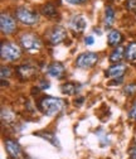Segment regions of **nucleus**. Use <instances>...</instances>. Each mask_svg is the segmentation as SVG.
<instances>
[{
  "label": "nucleus",
  "instance_id": "4468645a",
  "mask_svg": "<svg viewBox=\"0 0 136 159\" xmlns=\"http://www.w3.org/2000/svg\"><path fill=\"white\" fill-rule=\"evenodd\" d=\"M125 58L131 63L136 62V42H130L129 43V46L125 49Z\"/></svg>",
  "mask_w": 136,
  "mask_h": 159
},
{
  "label": "nucleus",
  "instance_id": "6e6552de",
  "mask_svg": "<svg viewBox=\"0 0 136 159\" xmlns=\"http://www.w3.org/2000/svg\"><path fill=\"white\" fill-rule=\"evenodd\" d=\"M69 27L76 33H83L87 28V20L83 15H73L69 20Z\"/></svg>",
  "mask_w": 136,
  "mask_h": 159
},
{
  "label": "nucleus",
  "instance_id": "f257e3e1",
  "mask_svg": "<svg viewBox=\"0 0 136 159\" xmlns=\"http://www.w3.org/2000/svg\"><path fill=\"white\" fill-rule=\"evenodd\" d=\"M38 107L39 110L48 116H53L55 114H58L59 111H62L63 109V101L61 98H55L52 96H46L43 98H41L39 102H38Z\"/></svg>",
  "mask_w": 136,
  "mask_h": 159
},
{
  "label": "nucleus",
  "instance_id": "6ab92c4d",
  "mask_svg": "<svg viewBox=\"0 0 136 159\" xmlns=\"http://www.w3.org/2000/svg\"><path fill=\"white\" fill-rule=\"evenodd\" d=\"M35 135L46 139V140H48V142L52 143L53 145H59V142H58V139L55 138L54 134H49V133H38V134H35Z\"/></svg>",
  "mask_w": 136,
  "mask_h": 159
},
{
  "label": "nucleus",
  "instance_id": "0eeeda50",
  "mask_svg": "<svg viewBox=\"0 0 136 159\" xmlns=\"http://www.w3.org/2000/svg\"><path fill=\"white\" fill-rule=\"evenodd\" d=\"M16 28V23L14 20V18H11L9 14L3 13L2 16H0V29H2L3 34H11L14 33Z\"/></svg>",
  "mask_w": 136,
  "mask_h": 159
},
{
  "label": "nucleus",
  "instance_id": "bb28decb",
  "mask_svg": "<svg viewBox=\"0 0 136 159\" xmlns=\"http://www.w3.org/2000/svg\"><path fill=\"white\" fill-rule=\"evenodd\" d=\"M130 158L131 159H136V147L130 149Z\"/></svg>",
  "mask_w": 136,
  "mask_h": 159
},
{
  "label": "nucleus",
  "instance_id": "a878e982",
  "mask_svg": "<svg viewBox=\"0 0 136 159\" xmlns=\"http://www.w3.org/2000/svg\"><path fill=\"white\" fill-rule=\"evenodd\" d=\"M83 101H85V97H78L77 100L74 101V105L76 106H81L82 104H83Z\"/></svg>",
  "mask_w": 136,
  "mask_h": 159
},
{
  "label": "nucleus",
  "instance_id": "7ed1b4c3",
  "mask_svg": "<svg viewBox=\"0 0 136 159\" xmlns=\"http://www.w3.org/2000/svg\"><path fill=\"white\" fill-rule=\"evenodd\" d=\"M15 16L19 22L25 25H34L39 20V14L24 7H20L15 10Z\"/></svg>",
  "mask_w": 136,
  "mask_h": 159
},
{
  "label": "nucleus",
  "instance_id": "4be33fe9",
  "mask_svg": "<svg viewBox=\"0 0 136 159\" xmlns=\"http://www.w3.org/2000/svg\"><path fill=\"white\" fill-rule=\"evenodd\" d=\"M129 117L131 119V120H135L136 121V102L132 105V107L130 109L129 111Z\"/></svg>",
  "mask_w": 136,
  "mask_h": 159
},
{
  "label": "nucleus",
  "instance_id": "39448f33",
  "mask_svg": "<svg viewBox=\"0 0 136 159\" xmlns=\"http://www.w3.org/2000/svg\"><path fill=\"white\" fill-rule=\"evenodd\" d=\"M99 61V54L93 52L81 53L76 59V66L78 68H91Z\"/></svg>",
  "mask_w": 136,
  "mask_h": 159
},
{
  "label": "nucleus",
  "instance_id": "dca6fc26",
  "mask_svg": "<svg viewBox=\"0 0 136 159\" xmlns=\"http://www.w3.org/2000/svg\"><path fill=\"white\" fill-rule=\"evenodd\" d=\"M124 41V35L119 30H111L108 33V46H117Z\"/></svg>",
  "mask_w": 136,
  "mask_h": 159
},
{
  "label": "nucleus",
  "instance_id": "f03ea898",
  "mask_svg": "<svg viewBox=\"0 0 136 159\" xmlns=\"http://www.w3.org/2000/svg\"><path fill=\"white\" fill-rule=\"evenodd\" d=\"M19 42H20L23 49H25L29 53H35L42 48V42L41 39L34 34L30 33H24L19 38Z\"/></svg>",
  "mask_w": 136,
  "mask_h": 159
},
{
  "label": "nucleus",
  "instance_id": "393cba45",
  "mask_svg": "<svg viewBox=\"0 0 136 159\" xmlns=\"http://www.w3.org/2000/svg\"><path fill=\"white\" fill-rule=\"evenodd\" d=\"M85 43H86V46H92V44L94 43V38H93L92 35L86 37V38H85Z\"/></svg>",
  "mask_w": 136,
  "mask_h": 159
},
{
  "label": "nucleus",
  "instance_id": "423d86ee",
  "mask_svg": "<svg viewBox=\"0 0 136 159\" xmlns=\"http://www.w3.org/2000/svg\"><path fill=\"white\" fill-rule=\"evenodd\" d=\"M47 37H48V42H49L50 44L57 46V44L62 43L64 39H66V37H67V30H66L63 27H61V25H55V27H53L52 29H49Z\"/></svg>",
  "mask_w": 136,
  "mask_h": 159
},
{
  "label": "nucleus",
  "instance_id": "b1692460",
  "mask_svg": "<svg viewBox=\"0 0 136 159\" xmlns=\"http://www.w3.org/2000/svg\"><path fill=\"white\" fill-rule=\"evenodd\" d=\"M66 2L69 3V4H72V5H80V4L86 3L87 0H66Z\"/></svg>",
  "mask_w": 136,
  "mask_h": 159
},
{
  "label": "nucleus",
  "instance_id": "412c9836",
  "mask_svg": "<svg viewBox=\"0 0 136 159\" xmlns=\"http://www.w3.org/2000/svg\"><path fill=\"white\" fill-rule=\"evenodd\" d=\"M0 75H2V78L4 80L5 77H10V75H11V71H10V68H9V67H5V66H3V67H2V72H0Z\"/></svg>",
  "mask_w": 136,
  "mask_h": 159
},
{
  "label": "nucleus",
  "instance_id": "1a4fd4ad",
  "mask_svg": "<svg viewBox=\"0 0 136 159\" xmlns=\"http://www.w3.org/2000/svg\"><path fill=\"white\" fill-rule=\"evenodd\" d=\"M5 148H7V152L8 154L13 158V159H19L22 157V149L19 147V144L11 139H7L5 140Z\"/></svg>",
  "mask_w": 136,
  "mask_h": 159
},
{
  "label": "nucleus",
  "instance_id": "f3484780",
  "mask_svg": "<svg viewBox=\"0 0 136 159\" xmlns=\"http://www.w3.org/2000/svg\"><path fill=\"white\" fill-rule=\"evenodd\" d=\"M41 13L44 15V16H48V18H52V16H55L58 10H57V7L53 4V3H47L44 4L42 8H41Z\"/></svg>",
  "mask_w": 136,
  "mask_h": 159
},
{
  "label": "nucleus",
  "instance_id": "aec40b11",
  "mask_svg": "<svg viewBox=\"0 0 136 159\" xmlns=\"http://www.w3.org/2000/svg\"><path fill=\"white\" fill-rule=\"evenodd\" d=\"M124 92H125V95H127V96H131V95L136 93V85H134V84L127 85V86L125 87Z\"/></svg>",
  "mask_w": 136,
  "mask_h": 159
},
{
  "label": "nucleus",
  "instance_id": "5701e85b",
  "mask_svg": "<svg viewBox=\"0 0 136 159\" xmlns=\"http://www.w3.org/2000/svg\"><path fill=\"white\" fill-rule=\"evenodd\" d=\"M127 8H129V10L135 11V10H136V0H129V3H127Z\"/></svg>",
  "mask_w": 136,
  "mask_h": 159
},
{
  "label": "nucleus",
  "instance_id": "ddd939ff",
  "mask_svg": "<svg viewBox=\"0 0 136 159\" xmlns=\"http://www.w3.org/2000/svg\"><path fill=\"white\" fill-rule=\"evenodd\" d=\"M80 87H81V85L76 84V82H66V84H63V85L61 86V91H62L64 95L71 96V95H74V93L78 92Z\"/></svg>",
  "mask_w": 136,
  "mask_h": 159
},
{
  "label": "nucleus",
  "instance_id": "2eb2a0df",
  "mask_svg": "<svg viewBox=\"0 0 136 159\" xmlns=\"http://www.w3.org/2000/svg\"><path fill=\"white\" fill-rule=\"evenodd\" d=\"M115 18H116V13H115L113 8H112V7H107V8L105 9V18H103L105 27H106V28H110V27L113 25Z\"/></svg>",
  "mask_w": 136,
  "mask_h": 159
},
{
  "label": "nucleus",
  "instance_id": "f8f14e48",
  "mask_svg": "<svg viewBox=\"0 0 136 159\" xmlns=\"http://www.w3.org/2000/svg\"><path fill=\"white\" fill-rule=\"evenodd\" d=\"M125 71H126V66H124V65H115V66L107 68L105 75L107 77H111V78H119V77L124 76Z\"/></svg>",
  "mask_w": 136,
  "mask_h": 159
},
{
  "label": "nucleus",
  "instance_id": "9b49d317",
  "mask_svg": "<svg viewBox=\"0 0 136 159\" xmlns=\"http://www.w3.org/2000/svg\"><path fill=\"white\" fill-rule=\"evenodd\" d=\"M47 72L49 76L54 78H61L64 75V66L61 62H53L52 65H49Z\"/></svg>",
  "mask_w": 136,
  "mask_h": 159
},
{
  "label": "nucleus",
  "instance_id": "a211bd4d",
  "mask_svg": "<svg viewBox=\"0 0 136 159\" xmlns=\"http://www.w3.org/2000/svg\"><path fill=\"white\" fill-rule=\"evenodd\" d=\"M124 56H125V49L122 47H117L116 49H113V52L110 54V62L117 63L124 58Z\"/></svg>",
  "mask_w": 136,
  "mask_h": 159
},
{
  "label": "nucleus",
  "instance_id": "9d476101",
  "mask_svg": "<svg viewBox=\"0 0 136 159\" xmlns=\"http://www.w3.org/2000/svg\"><path fill=\"white\" fill-rule=\"evenodd\" d=\"M16 72H18V76L20 77L22 80H29V78H32V77H34L37 75V70L34 67L29 66V65L20 66L16 70Z\"/></svg>",
  "mask_w": 136,
  "mask_h": 159
},
{
  "label": "nucleus",
  "instance_id": "20e7f679",
  "mask_svg": "<svg viewBox=\"0 0 136 159\" xmlns=\"http://www.w3.org/2000/svg\"><path fill=\"white\" fill-rule=\"evenodd\" d=\"M0 54H2V58L5 59V61L13 62L20 57L22 52H20V48L16 47L15 44L9 43V42H3L2 48H0Z\"/></svg>",
  "mask_w": 136,
  "mask_h": 159
}]
</instances>
